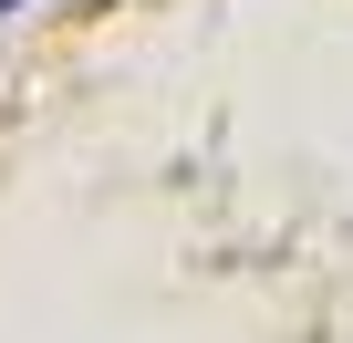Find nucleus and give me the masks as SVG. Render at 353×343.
<instances>
[]
</instances>
